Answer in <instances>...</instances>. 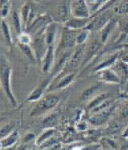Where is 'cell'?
I'll list each match as a JSON object with an SVG mask.
<instances>
[{"instance_id":"cell-1","label":"cell","mask_w":128,"mask_h":150,"mask_svg":"<svg viewBox=\"0 0 128 150\" xmlns=\"http://www.w3.org/2000/svg\"><path fill=\"white\" fill-rule=\"evenodd\" d=\"M11 67L8 61L5 58H0V83L2 84L4 91L9 99L11 104L14 107L17 105L11 88Z\"/></svg>"},{"instance_id":"cell-2","label":"cell","mask_w":128,"mask_h":150,"mask_svg":"<svg viewBox=\"0 0 128 150\" xmlns=\"http://www.w3.org/2000/svg\"><path fill=\"white\" fill-rule=\"evenodd\" d=\"M59 98L55 94H48L42 98L32 109L30 114L31 117H38L54 108L58 105Z\"/></svg>"},{"instance_id":"cell-3","label":"cell","mask_w":128,"mask_h":150,"mask_svg":"<svg viewBox=\"0 0 128 150\" xmlns=\"http://www.w3.org/2000/svg\"><path fill=\"white\" fill-rule=\"evenodd\" d=\"M79 31L77 30H73L65 27L62 32L60 43L58 44L57 50H55V53L59 52L61 50H68L70 48L73 47L76 43V39H77V34Z\"/></svg>"},{"instance_id":"cell-4","label":"cell","mask_w":128,"mask_h":150,"mask_svg":"<svg viewBox=\"0 0 128 150\" xmlns=\"http://www.w3.org/2000/svg\"><path fill=\"white\" fill-rule=\"evenodd\" d=\"M53 20L50 16L47 14L42 15L32 21V23L27 27V31L31 35L38 36L43 35L46 27Z\"/></svg>"},{"instance_id":"cell-5","label":"cell","mask_w":128,"mask_h":150,"mask_svg":"<svg viewBox=\"0 0 128 150\" xmlns=\"http://www.w3.org/2000/svg\"><path fill=\"white\" fill-rule=\"evenodd\" d=\"M73 17L79 18H90L91 10L85 0H74L70 6Z\"/></svg>"},{"instance_id":"cell-6","label":"cell","mask_w":128,"mask_h":150,"mask_svg":"<svg viewBox=\"0 0 128 150\" xmlns=\"http://www.w3.org/2000/svg\"><path fill=\"white\" fill-rule=\"evenodd\" d=\"M113 109L114 106L112 105L110 106L108 108L102 110L100 111H98V112L92 114L91 117L88 119L90 123L93 125L94 126H100V125H102L103 123H105L108 120L110 115H111L112 111H113Z\"/></svg>"},{"instance_id":"cell-7","label":"cell","mask_w":128,"mask_h":150,"mask_svg":"<svg viewBox=\"0 0 128 150\" xmlns=\"http://www.w3.org/2000/svg\"><path fill=\"white\" fill-rule=\"evenodd\" d=\"M32 43V49L35 52L36 59L38 61H41L43 60L46 52H47L48 46L45 41V38L43 37V34L41 35L36 36Z\"/></svg>"},{"instance_id":"cell-8","label":"cell","mask_w":128,"mask_h":150,"mask_svg":"<svg viewBox=\"0 0 128 150\" xmlns=\"http://www.w3.org/2000/svg\"><path fill=\"white\" fill-rule=\"evenodd\" d=\"M91 20H92L91 18H79V17H73L72 18H69L64 23V25H65V27L70 29L80 31V30L86 28L87 26L89 25Z\"/></svg>"},{"instance_id":"cell-9","label":"cell","mask_w":128,"mask_h":150,"mask_svg":"<svg viewBox=\"0 0 128 150\" xmlns=\"http://www.w3.org/2000/svg\"><path fill=\"white\" fill-rule=\"evenodd\" d=\"M58 30V22L52 21L49 23L46 27L43 32V37L45 38V41L47 43V46H53L56 38L57 32Z\"/></svg>"},{"instance_id":"cell-10","label":"cell","mask_w":128,"mask_h":150,"mask_svg":"<svg viewBox=\"0 0 128 150\" xmlns=\"http://www.w3.org/2000/svg\"><path fill=\"white\" fill-rule=\"evenodd\" d=\"M56 53L55 50H54L53 46H49L47 48L46 54L43 57V66H42V70L44 73H48L54 65V61H55V56Z\"/></svg>"},{"instance_id":"cell-11","label":"cell","mask_w":128,"mask_h":150,"mask_svg":"<svg viewBox=\"0 0 128 150\" xmlns=\"http://www.w3.org/2000/svg\"><path fill=\"white\" fill-rule=\"evenodd\" d=\"M100 72V79L103 82L109 84H119L121 78L114 69L110 68L104 69Z\"/></svg>"},{"instance_id":"cell-12","label":"cell","mask_w":128,"mask_h":150,"mask_svg":"<svg viewBox=\"0 0 128 150\" xmlns=\"http://www.w3.org/2000/svg\"><path fill=\"white\" fill-rule=\"evenodd\" d=\"M71 5L69 3V0H64L58 6L57 10V21L58 23H65L69 19V15L71 13Z\"/></svg>"},{"instance_id":"cell-13","label":"cell","mask_w":128,"mask_h":150,"mask_svg":"<svg viewBox=\"0 0 128 150\" xmlns=\"http://www.w3.org/2000/svg\"><path fill=\"white\" fill-rule=\"evenodd\" d=\"M110 18L106 14H101L100 16H97L93 20H91L89 25L86 28L93 31V30L102 29L107 23L110 22Z\"/></svg>"},{"instance_id":"cell-14","label":"cell","mask_w":128,"mask_h":150,"mask_svg":"<svg viewBox=\"0 0 128 150\" xmlns=\"http://www.w3.org/2000/svg\"><path fill=\"white\" fill-rule=\"evenodd\" d=\"M80 45V47L75 50L72 55H70L68 61V67L70 69H75L80 65V62L83 58V47Z\"/></svg>"},{"instance_id":"cell-15","label":"cell","mask_w":128,"mask_h":150,"mask_svg":"<svg viewBox=\"0 0 128 150\" xmlns=\"http://www.w3.org/2000/svg\"><path fill=\"white\" fill-rule=\"evenodd\" d=\"M50 78L43 81L40 85L31 93L29 96L28 97V101L30 102H34V101H37L40 99L41 98L42 95L43 93V91L46 90V88L48 87L49 84H50Z\"/></svg>"},{"instance_id":"cell-16","label":"cell","mask_w":128,"mask_h":150,"mask_svg":"<svg viewBox=\"0 0 128 150\" xmlns=\"http://www.w3.org/2000/svg\"><path fill=\"white\" fill-rule=\"evenodd\" d=\"M109 99H110V94L109 93H101L100 95H98L97 96L94 98L91 102L88 105V110H92L94 108H97V106L100 105L103 103H104L106 101L108 100Z\"/></svg>"},{"instance_id":"cell-17","label":"cell","mask_w":128,"mask_h":150,"mask_svg":"<svg viewBox=\"0 0 128 150\" xmlns=\"http://www.w3.org/2000/svg\"><path fill=\"white\" fill-rule=\"evenodd\" d=\"M101 88V86L100 84H95V85H92L91 87H89L88 88H87L86 90L82 92L81 95V99L82 101H86L88 99H91L92 98L94 97L95 94L97 92H99Z\"/></svg>"},{"instance_id":"cell-18","label":"cell","mask_w":128,"mask_h":150,"mask_svg":"<svg viewBox=\"0 0 128 150\" xmlns=\"http://www.w3.org/2000/svg\"><path fill=\"white\" fill-rule=\"evenodd\" d=\"M75 78V74L74 73H70L69 75H67V76H63V77L59 80V81L57 82V84H55L54 90H61L64 89V88H67L68 86L70 85L72 83V81H73Z\"/></svg>"},{"instance_id":"cell-19","label":"cell","mask_w":128,"mask_h":150,"mask_svg":"<svg viewBox=\"0 0 128 150\" xmlns=\"http://www.w3.org/2000/svg\"><path fill=\"white\" fill-rule=\"evenodd\" d=\"M55 133V130L54 128L51 129H46V130L43 132L38 137V138L36 140V145L37 146H41L45 142L50 140L53 137H54V134Z\"/></svg>"},{"instance_id":"cell-20","label":"cell","mask_w":128,"mask_h":150,"mask_svg":"<svg viewBox=\"0 0 128 150\" xmlns=\"http://www.w3.org/2000/svg\"><path fill=\"white\" fill-rule=\"evenodd\" d=\"M58 117L57 114H52L49 115L48 117H45L43 120L42 121V125L43 127L46 129H51L54 128L58 125Z\"/></svg>"},{"instance_id":"cell-21","label":"cell","mask_w":128,"mask_h":150,"mask_svg":"<svg viewBox=\"0 0 128 150\" xmlns=\"http://www.w3.org/2000/svg\"><path fill=\"white\" fill-rule=\"evenodd\" d=\"M118 58V54H115L113 55H111V57L105 60L103 63H100L98 66H97L95 68V71L96 72H100V71L103 70L104 69H107V68L112 67V66H113L117 61V59Z\"/></svg>"},{"instance_id":"cell-22","label":"cell","mask_w":128,"mask_h":150,"mask_svg":"<svg viewBox=\"0 0 128 150\" xmlns=\"http://www.w3.org/2000/svg\"><path fill=\"white\" fill-rule=\"evenodd\" d=\"M115 26V23L112 20H110L107 25H105L103 28H102V33L100 39H101L102 43H105L108 39L109 36L111 34L112 31L113 30L114 27Z\"/></svg>"},{"instance_id":"cell-23","label":"cell","mask_w":128,"mask_h":150,"mask_svg":"<svg viewBox=\"0 0 128 150\" xmlns=\"http://www.w3.org/2000/svg\"><path fill=\"white\" fill-rule=\"evenodd\" d=\"M17 138H18V132L17 130L14 131L10 134L9 136H7V137L4 140H1L2 145L3 148H6V147L11 146L12 145L17 142Z\"/></svg>"},{"instance_id":"cell-24","label":"cell","mask_w":128,"mask_h":150,"mask_svg":"<svg viewBox=\"0 0 128 150\" xmlns=\"http://www.w3.org/2000/svg\"><path fill=\"white\" fill-rule=\"evenodd\" d=\"M19 47L21 50V51L28 57V58L30 61H32V62H36L37 59L36 56H35V52H34L33 49L29 45L22 44V43H19Z\"/></svg>"},{"instance_id":"cell-25","label":"cell","mask_w":128,"mask_h":150,"mask_svg":"<svg viewBox=\"0 0 128 150\" xmlns=\"http://www.w3.org/2000/svg\"><path fill=\"white\" fill-rule=\"evenodd\" d=\"M91 30L88 28H84V29L80 30L77 34V39H76V43L77 45H83L86 42L91 34Z\"/></svg>"},{"instance_id":"cell-26","label":"cell","mask_w":128,"mask_h":150,"mask_svg":"<svg viewBox=\"0 0 128 150\" xmlns=\"http://www.w3.org/2000/svg\"><path fill=\"white\" fill-rule=\"evenodd\" d=\"M114 11L118 14H128V0H121L115 4Z\"/></svg>"},{"instance_id":"cell-27","label":"cell","mask_w":128,"mask_h":150,"mask_svg":"<svg viewBox=\"0 0 128 150\" xmlns=\"http://www.w3.org/2000/svg\"><path fill=\"white\" fill-rule=\"evenodd\" d=\"M10 0H0V18L5 17L9 11Z\"/></svg>"},{"instance_id":"cell-28","label":"cell","mask_w":128,"mask_h":150,"mask_svg":"<svg viewBox=\"0 0 128 150\" xmlns=\"http://www.w3.org/2000/svg\"><path fill=\"white\" fill-rule=\"evenodd\" d=\"M2 32H3L4 37H5V40H6L7 43L10 46H11L12 44V40H11V36L10 31H9V25L7 24L5 20H2Z\"/></svg>"},{"instance_id":"cell-29","label":"cell","mask_w":128,"mask_h":150,"mask_svg":"<svg viewBox=\"0 0 128 150\" xmlns=\"http://www.w3.org/2000/svg\"><path fill=\"white\" fill-rule=\"evenodd\" d=\"M12 20H13L14 26L15 30L17 31V33L20 35L21 33V22H20V16L17 11H14L12 13Z\"/></svg>"},{"instance_id":"cell-30","label":"cell","mask_w":128,"mask_h":150,"mask_svg":"<svg viewBox=\"0 0 128 150\" xmlns=\"http://www.w3.org/2000/svg\"><path fill=\"white\" fill-rule=\"evenodd\" d=\"M15 125L11 122V123H9L8 125H5L3 128L0 129V138H2L4 137H7L9 136L13 130L14 129Z\"/></svg>"},{"instance_id":"cell-31","label":"cell","mask_w":128,"mask_h":150,"mask_svg":"<svg viewBox=\"0 0 128 150\" xmlns=\"http://www.w3.org/2000/svg\"><path fill=\"white\" fill-rule=\"evenodd\" d=\"M19 41L22 44L29 45L32 43V35L28 32H23L19 35Z\"/></svg>"},{"instance_id":"cell-32","label":"cell","mask_w":128,"mask_h":150,"mask_svg":"<svg viewBox=\"0 0 128 150\" xmlns=\"http://www.w3.org/2000/svg\"><path fill=\"white\" fill-rule=\"evenodd\" d=\"M76 128H77V130H79L80 132H84L88 128V124L87 122H84V121H80L76 125Z\"/></svg>"},{"instance_id":"cell-33","label":"cell","mask_w":128,"mask_h":150,"mask_svg":"<svg viewBox=\"0 0 128 150\" xmlns=\"http://www.w3.org/2000/svg\"><path fill=\"white\" fill-rule=\"evenodd\" d=\"M109 0H97V2L96 6L95 7V8L93 9L92 12H97L102 7L105 5V4L108 2Z\"/></svg>"},{"instance_id":"cell-34","label":"cell","mask_w":128,"mask_h":150,"mask_svg":"<svg viewBox=\"0 0 128 150\" xmlns=\"http://www.w3.org/2000/svg\"><path fill=\"white\" fill-rule=\"evenodd\" d=\"M121 117H122V119L128 118V102L122 108V111H121Z\"/></svg>"},{"instance_id":"cell-35","label":"cell","mask_w":128,"mask_h":150,"mask_svg":"<svg viewBox=\"0 0 128 150\" xmlns=\"http://www.w3.org/2000/svg\"><path fill=\"white\" fill-rule=\"evenodd\" d=\"M35 137L33 134H32V133L28 134H27V135L24 137V142H25V143H29V142H31V141H32L33 140H35Z\"/></svg>"},{"instance_id":"cell-36","label":"cell","mask_w":128,"mask_h":150,"mask_svg":"<svg viewBox=\"0 0 128 150\" xmlns=\"http://www.w3.org/2000/svg\"><path fill=\"white\" fill-rule=\"evenodd\" d=\"M123 92L125 94H127L128 95V80L126 81V82H125V84H124Z\"/></svg>"},{"instance_id":"cell-37","label":"cell","mask_w":128,"mask_h":150,"mask_svg":"<svg viewBox=\"0 0 128 150\" xmlns=\"http://www.w3.org/2000/svg\"><path fill=\"white\" fill-rule=\"evenodd\" d=\"M122 135H123V137H124V138L128 139V125H127V128L124 129V132H123V134H122Z\"/></svg>"},{"instance_id":"cell-38","label":"cell","mask_w":128,"mask_h":150,"mask_svg":"<svg viewBox=\"0 0 128 150\" xmlns=\"http://www.w3.org/2000/svg\"><path fill=\"white\" fill-rule=\"evenodd\" d=\"M122 61H123L124 63H128V56L127 55V56H125L124 58H122Z\"/></svg>"},{"instance_id":"cell-39","label":"cell","mask_w":128,"mask_h":150,"mask_svg":"<svg viewBox=\"0 0 128 150\" xmlns=\"http://www.w3.org/2000/svg\"><path fill=\"white\" fill-rule=\"evenodd\" d=\"M36 1H41V0H36Z\"/></svg>"}]
</instances>
